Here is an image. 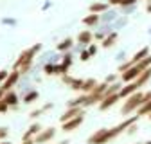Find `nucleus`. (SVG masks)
Wrapping results in <instances>:
<instances>
[{"mask_svg": "<svg viewBox=\"0 0 151 144\" xmlns=\"http://www.w3.org/2000/svg\"><path fill=\"white\" fill-rule=\"evenodd\" d=\"M147 117H149V119H151V112H149V114H147Z\"/></svg>", "mask_w": 151, "mask_h": 144, "instance_id": "obj_38", "label": "nucleus"}, {"mask_svg": "<svg viewBox=\"0 0 151 144\" xmlns=\"http://www.w3.org/2000/svg\"><path fill=\"white\" fill-rule=\"evenodd\" d=\"M90 60V52L88 50H83L81 52V61H88Z\"/></svg>", "mask_w": 151, "mask_h": 144, "instance_id": "obj_28", "label": "nucleus"}, {"mask_svg": "<svg viewBox=\"0 0 151 144\" xmlns=\"http://www.w3.org/2000/svg\"><path fill=\"white\" fill-rule=\"evenodd\" d=\"M4 94H6V90H4L2 86H0V99H2V97H4Z\"/></svg>", "mask_w": 151, "mask_h": 144, "instance_id": "obj_34", "label": "nucleus"}, {"mask_svg": "<svg viewBox=\"0 0 151 144\" xmlns=\"http://www.w3.org/2000/svg\"><path fill=\"white\" fill-rule=\"evenodd\" d=\"M54 135H56V130H54V128L40 130V132L36 133V137H34V144H45V142L52 140V139H54Z\"/></svg>", "mask_w": 151, "mask_h": 144, "instance_id": "obj_6", "label": "nucleus"}, {"mask_svg": "<svg viewBox=\"0 0 151 144\" xmlns=\"http://www.w3.org/2000/svg\"><path fill=\"white\" fill-rule=\"evenodd\" d=\"M70 65H72V58L70 56H65L63 61H61V65H58V74L65 76L67 72H68V68H70Z\"/></svg>", "mask_w": 151, "mask_h": 144, "instance_id": "obj_13", "label": "nucleus"}, {"mask_svg": "<svg viewBox=\"0 0 151 144\" xmlns=\"http://www.w3.org/2000/svg\"><path fill=\"white\" fill-rule=\"evenodd\" d=\"M43 70H45L47 76H56V74H58V65H47Z\"/></svg>", "mask_w": 151, "mask_h": 144, "instance_id": "obj_23", "label": "nucleus"}, {"mask_svg": "<svg viewBox=\"0 0 151 144\" xmlns=\"http://www.w3.org/2000/svg\"><path fill=\"white\" fill-rule=\"evenodd\" d=\"M121 2H122V0H108V4H110V6H119Z\"/></svg>", "mask_w": 151, "mask_h": 144, "instance_id": "obj_31", "label": "nucleus"}, {"mask_svg": "<svg viewBox=\"0 0 151 144\" xmlns=\"http://www.w3.org/2000/svg\"><path fill=\"white\" fill-rule=\"evenodd\" d=\"M146 11H147V13H151V0L147 2V6H146Z\"/></svg>", "mask_w": 151, "mask_h": 144, "instance_id": "obj_33", "label": "nucleus"}, {"mask_svg": "<svg viewBox=\"0 0 151 144\" xmlns=\"http://www.w3.org/2000/svg\"><path fill=\"white\" fill-rule=\"evenodd\" d=\"M83 121H85V115L79 114V115H76V117H72V119H68V121H63V122H61V130L67 132V133H70V132H74V130H78L79 126L83 124Z\"/></svg>", "mask_w": 151, "mask_h": 144, "instance_id": "obj_5", "label": "nucleus"}, {"mask_svg": "<svg viewBox=\"0 0 151 144\" xmlns=\"http://www.w3.org/2000/svg\"><path fill=\"white\" fill-rule=\"evenodd\" d=\"M79 114H83V106H68V110L61 115V122L68 121V119H72L76 115H79Z\"/></svg>", "mask_w": 151, "mask_h": 144, "instance_id": "obj_10", "label": "nucleus"}, {"mask_svg": "<svg viewBox=\"0 0 151 144\" xmlns=\"http://www.w3.org/2000/svg\"><path fill=\"white\" fill-rule=\"evenodd\" d=\"M38 97H40V94H38L36 90H32V92H29V94L24 96V103L25 104H32L34 101H38Z\"/></svg>", "mask_w": 151, "mask_h": 144, "instance_id": "obj_21", "label": "nucleus"}, {"mask_svg": "<svg viewBox=\"0 0 151 144\" xmlns=\"http://www.w3.org/2000/svg\"><path fill=\"white\" fill-rule=\"evenodd\" d=\"M147 67H151V56H149V54H147V56H144L139 63H135V65L128 67L126 70H122V72H121V78H122L124 83H129V81H133L142 70H146Z\"/></svg>", "mask_w": 151, "mask_h": 144, "instance_id": "obj_3", "label": "nucleus"}, {"mask_svg": "<svg viewBox=\"0 0 151 144\" xmlns=\"http://www.w3.org/2000/svg\"><path fill=\"white\" fill-rule=\"evenodd\" d=\"M97 85V81L96 79H83V85H81V92H85V94H88L90 90Z\"/></svg>", "mask_w": 151, "mask_h": 144, "instance_id": "obj_20", "label": "nucleus"}, {"mask_svg": "<svg viewBox=\"0 0 151 144\" xmlns=\"http://www.w3.org/2000/svg\"><path fill=\"white\" fill-rule=\"evenodd\" d=\"M72 45H74V42H72L70 38H65L63 42H60V43H58V50H68Z\"/></svg>", "mask_w": 151, "mask_h": 144, "instance_id": "obj_22", "label": "nucleus"}, {"mask_svg": "<svg viewBox=\"0 0 151 144\" xmlns=\"http://www.w3.org/2000/svg\"><path fill=\"white\" fill-rule=\"evenodd\" d=\"M144 144H151V140H147V142H144Z\"/></svg>", "mask_w": 151, "mask_h": 144, "instance_id": "obj_37", "label": "nucleus"}, {"mask_svg": "<svg viewBox=\"0 0 151 144\" xmlns=\"http://www.w3.org/2000/svg\"><path fill=\"white\" fill-rule=\"evenodd\" d=\"M20 76H22L20 72L13 68V72H9V74H7V78L4 79V83L0 85V86H2V88L6 90V92H7V90H11V88H13V86H14V85L18 83V79H20Z\"/></svg>", "mask_w": 151, "mask_h": 144, "instance_id": "obj_7", "label": "nucleus"}, {"mask_svg": "<svg viewBox=\"0 0 151 144\" xmlns=\"http://www.w3.org/2000/svg\"><path fill=\"white\" fill-rule=\"evenodd\" d=\"M0 144H11V142H7V140H4V139H2V140H0Z\"/></svg>", "mask_w": 151, "mask_h": 144, "instance_id": "obj_35", "label": "nucleus"}, {"mask_svg": "<svg viewBox=\"0 0 151 144\" xmlns=\"http://www.w3.org/2000/svg\"><path fill=\"white\" fill-rule=\"evenodd\" d=\"M22 144H34V139H22Z\"/></svg>", "mask_w": 151, "mask_h": 144, "instance_id": "obj_32", "label": "nucleus"}, {"mask_svg": "<svg viewBox=\"0 0 151 144\" xmlns=\"http://www.w3.org/2000/svg\"><path fill=\"white\" fill-rule=\"evenodd\" d=\"M142 101H144V94H142V92H133V94H129L128 97H124V104H122L121 114H122V115H128V114H131V112H135L137 108L142 104Z\"/></svg>", "mask_w": 151, "mask_h": 144, "instance_id": "obj_4", "label": "nucleus"}, {"mask_svg": "<svg viewBox=\"0 0 151 144\" xmlns=\"http://www.w3.org/2000/svg\"><path fill=\"white\" fill-rule=\"evenodd\" d=\"M92 40H93V34L90 31H81L78 34V43H92Z\"/></svg>", "mask_w": 151, "mask_h": 144, "instance_id": "obj_17", "label": "nucleus"}, {"mask_svg": "<svg viewBox=\"0 0 151 144\" xmlns=\"http://www.w3.org/2000/svg\"><path fill=\"white\" fill-rule=\"evenodd\" d=\"M7 137V128H0V140Z\"/></svg>", "mask_w": 151, "mask_h": 144, "instance_id": "obj_30", "label": "nucleus"}, {"mask_svg": "<svg viewBox=\"0 0 151 144\" xmlns=\"http://www.w3.org/2000/svg\"><path fill=\"white\" fill-rule=\"evenodd\" d=\"M63 81L72 88V90H81V85H83V79H78V78H70V76H63Z\"/></svg>", "mask_w": 151, "mask_h": 144, "instance_id": "obj_12", "label": "nucleus"}, {"mask_svg": "<svg viewBox=\"0 0 151 144\" xmlns=\"http://www.w3.org/2000/svg\"><path fill=\"white\" fill-rule=\"evenodd\" d=\"M119 99H121V97H119L117 92H115V94H110V96H104V97L99 101V108H101V110H108V108H111Z\"/></svg>", "mask_w": 151, "mask_h": 144, "instance_id": "obj_9", "label": "nucleus"}, {"mask_svg": "<svg viewBox=\"0 0 151 144\" xmlns=\"http://www.w3.org/2000/svg\"><path fill=\"white\" fill-rule=\"evenodd\" d=\"M58 144H68V142H67V140H65V142H58Z\"/></svg>", "mask_w": 151, "mask_h": 144, "instance_id": "obj_36", "label": "nucleus"}, {"mask_svg": "<svg viewBox=\"0 0 151 144\" xmlns=\"http://www.w3.org/2000/svg\"><path fill=\"white\" fill-rule=\"evenodd\" d=\"M117 42V32H111L110 36H106V38H103V42H101V47H104V49H108V47H111L113 43Z\"/></svg>", "mask_w": 151, "mask_h": 144, "instance_id": "obj_19", "label": "nucleus"}, {"mask_svg": "<svg viewBox=\"0 0 151 144\" xmlns=\"http://www.w3.org/2000/svg\"><path fill=\"white\" fill-rule=\"evenodd\" d=\"M40 130H42V126L38 124V122H34V124H31V126H29V130L24 133V137H22V139H34V137H36V133L40 132Z\"/></svg>", "mask_w": 151, "mask_h": 144, "instance_id": "obj_14", "label": "nucleus"}, {"mask_svg": "<svg viewBox=\"0 0 151 144\" xmlns=\"http://www.w3.org/2000/svg\"><path fill=\"white\" fill-rule=\"evenodd\" d=\"M97 22H99V14H97V13H92V14H88V16L83 18V24L88 25V27H93Z\"/></svg>", "mask_w": 151, "mask_h": 144, "instance_id": "obj_18", "label": "nucleus"}, {"mask_svg": "<svg viewBox=\"0 0 151 144\" xmlns=\"http://www.w3.org/2000/svg\"><path fill=\"white\" fill-rule=\"evenodd\" d=\"M7 74H9V72H7V70H0V85H2V83H4V79L7 78Z\"/></svg>", "mask_w": 151, "mask_h": 144, "instance_id": "obj_29", "label": "nucleus"}, {"mask_svg": "<svg viewBox=\"0 0 151 144\" xmlns=\"http://www.w3.org/2000/svg\"><path fill=\"white\" fill-rule=\"evenodd\" d=\"M137 119H139V115H133L131 119H126L124 122L117 124L115 128H110V130H104V128H103V130H97L96 133H92V135L88 137V144H106V142L113 140L115 137H119L124 130H128L131 124H135Z\"/></svg>", "mask_w": 151, "mask_h": 144, "instance_id": "obj_1", "label": "nucleus"}, {"mask_svg": "<svg viewBox=\"0 0 151 144\" xmlns=\"http://www.w3.org/2000/svg\"><path fill=\"white\" fill-rule=\"evenodd\" d=\"M147 54H149V49H147V47H142V49H140V50H139L137 54H133V58H131V60H129V61H128L126 65H122V67L119 68V72H122V70H126L128 67H131V65L139 63V61H140V60H142L144 56H147Z\"/></svg>", "mask_w": 151, "mask_h": 144, "instance_id": "obj_8", "label": "nucleus"}, {"mask_svg": "<svg viewBox=\"0 0 151 144\" xmlns=\"http://www.w3.org/2000/svg\"><path fill=\"white\" fill-rule=\"evenodd\" d=\"M9 112V106H7V103L4 101V99H0V114H7Z\"/></svg>", "mask_w": 151, "mask_h": 144, "instance_id": "obj_25", "label": "nucleus"}, {"mask_svg": "<svg viewBox=\"0 0 151 144\" xmlns=\"http://www.w3.org/2000/svg\"><path fill=\"white\" fill-rule=\"evenodd\" d=\"M88 52H90V56H96V54H97V45L92 43V45L88 47Z\"/></svg>", "mask_w": 151, "mask_h": 144, "instance_id": "obj_27", "label": "nucleus"}, {"mask_svg": "<svg viewBox=\"0 0 151 144\" xmlns=\"http://www.w3.org/2000/svg\"><path fill=\"white\" fill-rule=\"evenodd\" d=\"M47 108H50V104H45L43 108H40V110H32V112L29 114V117H31V119H36L38 115H42V114H43V112L47 110Z\"/></svg>", "mask_w": 151, "mask_h": 144, "instance_id": "obj_24", "label": "nucleus"}, {"mask_svg": "<svg viewBox=\"0 0 151 144\" xmlns=\"http://www.w3.org/2000/svg\"><path fill=\"white\" fill-rule=\"evenodd\" d=\"M135 2H137V0H122L119 6H121V7H129V6H133Z\"/></svg>", "mask_w": 151, "mask_h": 144, "instance_id": "obj_26", "label": "nucleus"}, {"mask_svg": "<svg viewBox=\"0 0 151 144\" xmlns=\"http://www.w3.org/2000/svg\"><path fill=\"white\" fill-rule=\"evenodd\" d=\"M146 2H149V0H146Z\"/></svg>", "mask_w": 151, "mask_h": 144, "instance_id": "obj_39", "label": "nucleus"}, {"mask_svg": "<svg viewBox=\"0 0 151 144\" xmlns=\"http://www.w3.org/2000/svg\"><path fill=\"white\" fill-rule=\"evenodd\" d=\"M90 13H97V14H101V13H104L106 9H108V4H104V2H93V4H90Z\"/></svg>", "mask_w": 151, "mask_h": 144, "instance_id": "obj_16", "label": "nucleus"}, {"mask_svg": "<svg viewBox=\"0 0 151 144\" xmlns=\"http://www.w3.org/2000/svg\"><path fill=\"white\" fill-rule=\"evenodd\" d=\"M42 49V45L40 43H36V45H32V47H29V49H25V50H22V54L18 56V60L14 61V70H18L20 74H25V72L32 67V61H34V58H36V52Z\"/></svg>", "mask_w": 151, "mask_h": 144, "instance_id": "obj_2", "label": "nucleus"}, {"mask_svg": "<svg viewBox=\"0 0 151 144\" xmlns=\"http://www.w3.org/2000/svg\"><path fill=\"white\" fill-rule=\"evenodd\" d=\"M135 112H137V115H139V117H142V115H147V114L151 112V99L144 101V103H142V104L137 108Z\"/></svg>", "mask_w": 151, "mask_h": 144, "instance_id": "obj_15", "label": "nucleus"}, {"mask_svg": "<svg viewBox=\"0 0 151 144\" xmlns=\"http://www.w3.org/2000/svg\"><path fill=\"white\" fill-rule=\"evenodd\" d=\"M6 103H7V106L9 108H16L18 106V96L14 94V92H11V90H7V92L4 94V97H2Z\"/></svg>", "mask_w": 151, "mask_h": 144, "instance_id": "obj_11", "label": "nucleus"}]
</instances>
